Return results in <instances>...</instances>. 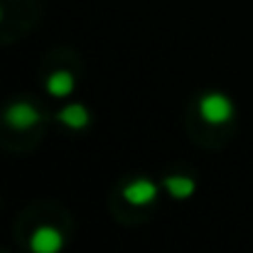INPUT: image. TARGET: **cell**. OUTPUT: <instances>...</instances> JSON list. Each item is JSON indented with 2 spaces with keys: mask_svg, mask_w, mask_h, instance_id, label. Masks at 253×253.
<instances>
[{
  "mask_svg": "<svg viewBox=\"0 0 253 253\" xmlns=\"http://www.w3.org/2000/svg\"><path fill=\"white\" fill-rule=\"evenodd\" d=\"M5 121H7L12 128L27 130V128H32V126L40 121V113H37V108H35L32 103L17 101V103H12V106L5 111Z\"/></svg>",
  "mask_w": 253,
  "mask_h": 253,
  "instance_id": "obj_2",
  "label": "cell"
},
{
  "mask_svg": "<svg viewBox=\"0 0 253 253\" xmlns=\"http://www.w3.org/2000/svg\"><path fill=\"white\" fill-rule=\"evenodd\" d=\"M30 249L32 253H59L62 249V234L52 226H42L32 234L30 239Z\"/></svg>",
  "mask_w": 253,
  "mask_h": 253,
  "instance_id": "obj_3",
  "label": "cell"
},
{
  "mask_svg": "<svg viewBox=\"0 0 253 253\" xmlns=\"http://www.w3.org/2000/svg\"><path fill=\"white\" fill-rule=\"evenodd\" d=\"M199 111H202L204 121H209V123H226L234 116V106L224 93H207L199 101Z\"/></svg>",
  "mask_w": 253,
  "mask_h": 253,
  "instance_id": "obj_1",
  "label": "cell"
},
{
  "mask_svg": "<svg viewBox=\"0 0 253 253\" xmlns=\"http://www.w3.org/2000/svg\"><path fill=\"white\" fill-rule=\"evenodd\" d=\"M155 194H158V187H155L150 179H133L130 184L123 187V197H126L130 204H138V207L153 202Z\"/></svg>",
  "mask_w": 253,
  "mask_h": 253,
  "instance_id": "obj_4",
  "label": "cell"
},
{
  "mask_svg": "<svg viewBox=\"0 0 253 253\" xmlns=\"http://www.w3.org/2000/svg\"><path fill=\"white\" fill-rule=\"evenodd\" d=\"M59 121L64 123V126H69V128H84L86 123H88V111H86L84 106H67L62 113H59Z\"/></svg>",
  "mask_w": 253,
  "mask_h": 253,
  "instance_id": "obj_6",
  "label": "cell"
},
{
  "mask_svg": "<svg viewBox=\"0 0 253 253\" xmlns=\"http://www.w3.org/2000/svg\"><path fill=\"white\" fill-rule=\"evenodd\" d=\"M47 91L57 98L62 96H69L74 91V77L69 72H54L49 79H47Z\"/></svg>",
  "mask_w": 253,
  "mask_h": 253,
  "instance_id": "obj_5",
  "label": "cell"
},
{
  "mask_svg": "<svg viewBox=\"0 0 253 253\" xmlns=\"http://www.w3.org/2000/svg\"><path fill=\"white\" fill-rule=\"evenodd\" d=\"M165 189L174 199H187L194 192V182L189 177H168L165 179Z\"/></svg>",
  "mask_w": 253,
  "mask_h": 253,
  "instance_id": "obj_7",
  "label": "cell"
}]
</instances>
